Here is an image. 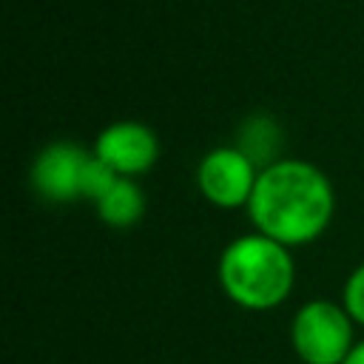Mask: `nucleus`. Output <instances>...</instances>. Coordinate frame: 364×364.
Here are the masks:
<instances>
[{
    "label": "nucleus",
    "mask_w": 364,
    "mask_h": 364,
    "mask_svg": "<svg viewBox=\"0 0 364 364\" xmlns=\"http://www.w3.org/2000/svg\"><path fill=\"white\" fill-rule=\"evenodd\" d=\"M333 205V188L321 168L304 159H276L259 171L247 216L256 233L299 247L324 233Z\"/></svg>",
    "instance_id": "1"
},
{
    "label": "nucleus",
    "mask_w": 364,
    "mask_h": 364,
    "mask_svg": "<svg viewBox=\"0 0 364 364\" xmlns=\"http://www.w3.org/2000/svg\"><path fill=\"white\" fill-rule=\"evenodd\" d=\"M216 276L233 304L245 310H270L290 296L296 267L290 247L262 233H247L222 250Z\"/></svg>",
    "instance_id": "2"
},
{
    "label": "nucleus",
    "mask_w": 364,
    "mask_h": 364,
    "mask_svg": "<svg viewBox=\"0 0 364 364\" xmlns=\"http://www.w3.org/2000/svg\"><path fill=\"white\" fill-rule=\"evenodd\" d=\"M290 341L301 364H344L353 350V318L344 304L307 301L293 316Z\"/></svg>",
    "instance_id": "3"
},
{
    "label": "nucleus",
    "mask_w": 364,
    "mask_h": 364,
    "mask_svg": "<svg viewBox=\"0 0 364 364\" xmlns=\"http://www.w3.org/2000/svg\"><path fill=\"white\" fill-rule=\"evenodd\" d=\"M259 171L262 168L242 148H213L196 168V185L216 208H247Z\"/></svg>",
    "instance_id": "4"
},
{
    "label": "nucleus",
    "mask_w": 364,
    "mask_h": 364,
    "mask_svg": "<svg viewBox=\"0 0 364 364\" xmlns=\"http://www.w3.org/2000/svg\"><path fill=\"white\" fill-rule=\"evenodd\" d=\"M94 154L119 176H142L159 159V139L156 134L136 119H119L100 131L94 142Z\"/></svg>",
    "instance_id": "5"
},
{
    "label": "nucleus",
    "mask_w": 364,
    "mask_h": 364,
    "mask_svg": "<svg viewBox=\"0 0 364 364\" xmlns=\"http://www.w3.org/2000/svg\"><path fill=\"white\" fill-rule=\"evenodd\" d=\"M88 151L74 142L46 145L31 165V185L48 202H74L80 199V179L88 162Z\"/></svg>",
    "instance_id": "6"
},
{
    "label": "nucleus",
    "mask_w": 364,
    "mask_h": 364,
    "mask_svg": "<svg viewBox=\"0 0 364 364\" xmlns=\"http://www.w3.org/2000/svg\"><path fill=\"white\" fill-rule=\"evenodd\" d=\"M97 213L108 228H131L145 213V196L134 179L119 176L114 188L97 202Z\"/></svg>",
    "instance_id": "7"
},
{
    "label": "nucleus",
    "mask_w": 364,
    "mask_h": 364,
    "mask_svg": "<svg viewBox=\"0 0 364 364\" xmlns=\"http://www.w3.org/2000/svg\"><path fill=\"white\" fill-rule=\"evenodd\" d=\"M119 179V173L117 171H111L94 151H91V156H88V162H85V168H82V179H80V199H91L94 205L114 188V182Z\"/></svg>",
    "instance_id": "8"
},
{
    "label": "nucleus",
    "mask_w": 364,
    "mask_h": 364,
    "mask_svg": "<svg viewBox=\"0 0 364 364\" xmlns=\"http://www.w3.org/2000/svg\"><path fill=\"white\" fill-rule=\"evenodd\" d=\"M341 304L353 321L364 324V262L350 273V279L344 284V301Z\"/></svg>",
    "instance_id": "9"
},
{
    "label": "nucleus",
    "mask_w": 364,
    "mask_h": 364,
    "mask_svg": "<svg viewBox=\"0 0 364 364\" xmlns=\"http://www.w3.org/2000/svg\"><path fill=\"white\" fill-rule=\"evenodd\" d=\"M344 364H364V341L353 344V350H350V355L344 358Z\"/></svg>",
    "instance_id": "10"
}]
</instances>
